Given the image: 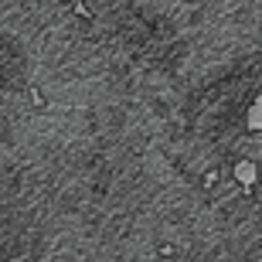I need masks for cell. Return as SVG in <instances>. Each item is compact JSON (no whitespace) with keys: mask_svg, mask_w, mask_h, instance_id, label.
I'll return each mask as SVG.
<instances>
[{"mask_svg":"<svg viewBox=\"0 0 262 262\" xmlns=\"http://www.w3.org/2000/svg\"><path fill=\"white\" fill-rule=\"evenodd\" d=\"M235 177H238V181H242V187L249 191V187H252V181H255V164H252V160H238V164H235Z\"/></svg>","mask_w":262,"mask_h":262,"instance_id":"6da1fadb","label":"cell"},{"mask_svg":"<svg viewBox=\"0 0 262 262\" xmlns=\"http://www.w3.org/2000/svg\"><path fill=\"white\" fill-rule=\"evenodd\" d=\"M249 126H252L255 133H262V92H259V96H255L252 109H249Z\"/></svg>","mask_w":262,"mask_h":262,"instance_id":"7a4b0ae2","label":"cell"}]
</instances>
